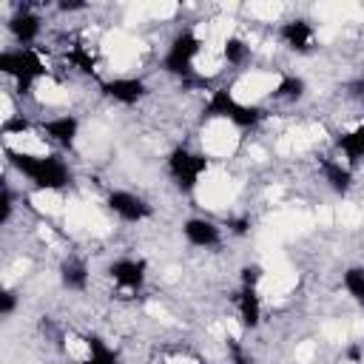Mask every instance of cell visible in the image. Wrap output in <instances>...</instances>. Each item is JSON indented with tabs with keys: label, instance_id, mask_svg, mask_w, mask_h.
<instances>
[{
	"label": "cell",
	"instance_id": "obj_15",
	"mask_svg": "<svg viewBox=\"0 0 364 364\" xmlns=\"http://www.w3.org/2000/svg\"><path fill=\"white\" fill-rule=\"evenodd\" d=\"M338 148L344 151L347 159H364V125L341 134L338 136Z\"/></svg>",
	"mask_w": 364,
	"mask_h": 364
},
{
	"label": "cell",
	"instance_id": "obj_18",
	"mask_svg": "<svg viewBox=\"0 0 364 364\" xmlns=\"http://www.w3.org/2000/svg\"><path fill=\"white\" fill-rule=\"evenodd\" d=\"M276 97L279 100H299V97H304V80L296 77V74L282 77L279 85H276Z\"/></svg>",
	"mask_w": 364,
	"mask_h": 364
},
{
	"label": "cell",
	"instance_id": "obj_1",
	"mask_svg": "<svg viewBox=\"0 0 364 364\" xmlns=\"http://www.w3.org/2000/svg\"><path fill=\"white\" fill-rule=\"evenodd\" d=\"M6 156L23 176H28L43 191H63L68 185V168L60 156H34L23 151H11V148L6 151Z\"/></svg>",
	"mask_w": 364,
	"mask_h": 364
},
{
	"label": "cell",
	"instance_id": "obj_21",
	"mask_svg": "<svg viewBox=\"0 0 364 364\" xmlns=\"http://www.w3.org/2000/svg\"><path fill=\"white\" fill-rule=\"evenodd\" d=\"M68 60H71V63H74V65H77L82 74H94V60H91V54H85L80 46L68 51Z\"/></svg>",
	"mask_w": 364,
	"mask_h": 364
},
{
	"label": "cell",
	"instance_id": "obj_9",
	"mask_svg": "<svg viewBox=\"0 0 364 364\" xmlns=\"http://www.w3.org/2000/svg\"><path fill=\"white\" fill-rule=\"evenodd\" d=\"M182 230H185V239L196 247H213L219 242V228L208 219H188Z\"/></svg>",
	"mask_w": 364,
	"mask_h": 364
},
{
	"label": "cell",
	"instance_id": "obj_7",
	"mask_svg": "<svg viewBox=\"0 0 364 364\" xmlns=\"http://www.w3.org/2000/svg\"><path fill=\"white\" fill-rule=\"evenodd\" d=\"M102 91H105V97H111V100H117L122 105H134L136 100H142L145 82L136 80V77H117L111 82H102Z\"/></svg>",
	"mask_w": 364,
	"mask_h": 364
},
{
	"label": "cell",
	"instance_id": "obj_10",
	"mask_svg": "<svg viewBox=\"0 0 364 364\" xmlns=\"http://www.w3.org/2000/svg\"><path fill=\"white\" fill-rule=\"evenodd\" d=\"M282 40L293 48V51H310L313 46V28L307 20H290L282 26Z\"/></svg>",
	"mask_w": 364,
	"mask_h": 364
},
{
	"label": "cell",
	"instance_id": "obj_24",
	"mask_svg": "<svg viewBox=\"0 0 364 364\" xmlns=\"http://www.w3.org/2000/svg\"><path fill=\"white\" fill-rule=\"evenodd\" d=\"M228 353H230L233 364H247V355L242 353V347H239V341H236V338H228Z\"/></svg>",
	"mask_w": 364,
	"mask_h": 364
},
{
	"label": "cell",
	"instance_id": "obj_25",
	"mask_svg": "<svg viewBox=\"0 0 364 364\" xmlns=\"http://www.w3.org/2000/svg\"><path fill=\"white\" fill-rule=\"evenodd\" d=\"M26 128H28L26 119H6L3 122V134H23Z\"/></svg>",
	"mask_w": 364,
	"mask_h": 364
},
{
	"label": "cell",
	"instance_id": "obj_27",
	"mask_svg": "<svg viewBox=\"0 0 364 364\" xmlns=\"http://www.w3.org/2000/svg\"><path fill=\"white\" fill-rule=\"evenodd\" d=\"M60 9H63V11H80V9H85V3H82V0H63Z\"/></svg>",
	"mask_w": 364,
	"mask_h": 364
},
{
	"label": "cell",
	"instance_id": "obj_16",
	"mask_svg": "<svg viewBox=\"0 0 364 364\" xmlns=\"http://www.w3.org/2000/svg\"><path fill=\"white\" fill-rule=\"evenodd\" d=\"M324 176H327L330 188H333L336 193H347V191H350L353 176H350V171H347L341 162H324Z\"/></svg>",
	"mask_w": 364,
	"mask_h": 364
},
{
	"label": "cell",
	"instance_id": "obj_23",
	"mask_svg": "<svg viewBox=\"0 0 364 364\" xmlns=\"http://www.w3.org/2000/svg\"><path fill=\"white\" fill-rule=\"evenodd\" d=\"M14 304H17L14 293L11 290H3V296H0V316H11L14 313Z\"/></svg>",
	"mask_w": 364,
	"mask_h": 364
},
{
	"label": "cell",
	"instance_id": "obj_20",
	"mask_svg": "<svg viewBox=\"0 0 364 364\" xmlns=\"http://www.w3.org/2000/svg\"><path fill=\"white\" fill-rule=\"evenodd\" d=\"M222 51H225V60H228V63H242V60L247 57V46H245L239 37H228Z\"/></svg>",
	"mask_w": 364,
	"mask_h": 364
},
{
	"label": "cell",
	"instance_id": "obj_17",
	"mask_svg": "<svg viewBox=\"0 0 364 364\" xmlns=\"http://www.w3.org/2000/svg\"><path fill=\"white\" fill-rule=\"evenodd\" d=\"M85 344H88V361L85 364H117V355L108 350V344L100 336H88Z\"/></svg>",
	"mask_w": 364,
	"mask_h": 364
},
{
	"label": "cell",
	"instance_id": "obj_11",
	"mask_svg": "<svg viewBox=\"0 0 364 364\" xmlns=\"http://www.w3.org/2000/svg\"><path fill=\"white\" fill-rule=\"evenodd\" d=\"M9 28H11V34L17 37V43L28 46V43H34L37 34H40V17L31 14V11H20V14H14V17L9 20Z\"/></svg>",
	"mask_w": 364,
	"mask_h": 364
},
{
	"label": "cell",
	"instance_id": "obj_22",
	"mask_svg": "<svg viewBox=\"0 0 364 364\" xmlns=\"http://www.w3.org/2000/svg\"><path fill=\"white\" fill-rule=\"evenodd\" d=\"M262 279V267L259 264H245L242 267V287H256Z\"/></svg>",
	"mask_w": 364,
	"mask_h": 364
},
{
	"label": "cell",
	"instance_id": "obj_14",
	"mask_svg": "<svg viewBox=\"0 0 364 364\" xmlns=\"http://www.w3.org/2000/svg\"><path fill=\"white\" fill-rule=\"evenodd\" d=\"M60 279H63V284L68 290H85V284H88V267H85V262H80V259L63 262Z\"/></svg>",
	"mask_w": 364,
	"mask_h": 364
},
{
	"label": "cell",
	"instance_id": "obj_26",
	"mask_svg": "<svg viewBox=\"0 0 364 364\" xmlns=\"http://www.w3.org/2000/svg\"><path fill=\"white\" fill-rule=\"evenodd\" d=\"M3 213H0V222H9V216H11V191H9V185H3Z\"/></svg>",
	"mask_w": 364,
	"mask_h": 364
},
{
	"label": "cell",
	"instance_id": "obj_19",
	"mask_svg": "<svg viewBox=\"0 0 364 364\" xmlns=\"http://www.w3.org/2000/svg\"><path fill=\"white\" fill-rule=\"evenodd\" d=\"M344 287L358 304H364V267H350L344 273Z\"/></svg>",
	"mask_w": 364,
	"mask_h": 364
},
{
	"label": "cell",
	"instance_id": "obj_29",
	"mask_svg": "<svg viewBox=\"0 0 364 364\" xmlns=\"http://www.w3.org/2000/svg\"><path fill=\"white\" fill-rule=\"evenodd\" d=\"M347 355H350L353 361H358V355H361V353H358V347H350V350H347Z\"/></svg>",
	"mask_w": 364,
	"mask_h": 364
},
{
	"label": "cell",
	"instance_id": "obj_13",
	"mask_svg": "<svg viewBox=\"0 0 364 364\" xmlns=\"http://www.w3.org/2000/svg\"><path fill=\"white\" fill-rule=\"evenodd\" d=\"M236 304H239V318H242V324H245V327H259L262 304H259V293H256V287H242Z\"/></svg>",
	"mask_w": 364,
	"mask_h": 364
},
{
	"label": "cell",
	"instance_id": "obj_28",
	"mask_svg": "<svg viewBox=\"0 0 364 364\" xmlns=\"http://www.w3.org/2000/svg\"><path fill=\"white\" fill-rule=\"evenodd\" d=\"M233 225V233H245L247 230V219H236V222H230Z\"/></svg>",
	"mask_w": 364,
	"mask_h": 364
},
{
	"label": "cell",
	"instance_id": "obj_5",
	"mask_svg": "<svg viewBox=\"0 0 364 364\" xmlns=\"http://www.w3.org/2000/svg\"><path fill=\"white\" fill-rule=\"evenodd\" d=\"M196 54H199V37L191 28L179 31L173 37L168 54H165V71H171L176 77H188L191 74V63H193Z\"/></svg>",
	"mask_w": 364,
	"mask_h": 364
},
{
	"label": "cell",
	"instance_id": "obj_4",
	"mask_svg": "<svg viewBox=\"0 0 364 364\" xmlns=\"http://www.w3.org/2000/svg\"><path fill=\"white\" fill-rule=\"evenodd\" d=\"M168 171H171V176L176 179V185L182 191H193L196 182H199V176L208 171V159L199 156V154H191L188 148L179 145L168 156Z\"/></svg>",
	"mask_w": 364,
	"mask_h": 364
},
{
	"label": "cell",
	"instance_id": "obj_8",
	"mask_svg": "<svg viewBox=\"0 0 364 364\" xmlns=\"http://www.w3.org/2000/svg\"><path fill=\"white\" fill-rule=\"evenodd\" d=\"M111 279L119 287H139L145 282V262H134V259H117L108 267Z\"/></svg>",
	"mask_w": 364,
	"mask_h": 364
},
{
	"label": "cell",
	"instance_id": "obj_2",
	"mask_svg": "<svg viewBox=\"0 0 364 364\" xmlns=\"http://www.w3.org/2000/svg\"><path fill=\"white\" fill-rule=\"evenodd\" d=\"M205 114H208V117H225V119H230V122L239 125V128H250V125H256V122L264 117V111H262L259 105H245V102H239L228 88H216V91L210 94V100H208V105H205Z\"/></svg>",
	"mask_w": 364,
	"mask_h": 364
},
{
	"label": "cell",
	"instance_id": "obj_3",
	"mask_svg": "<svg viewBox=\"0 0 364 364\" xmlns=\"http://www.w3.org/2000/svg\"><path fill=\"white\" fill-rule=\"evenodd\" d=\"M0 71L9 74V77H14L17 85H20V91H28L31 82L46 74V65H43V60H40L37 51L17 48V51H3L0 54Z\"/></svg>",
	"mask_w": 364,
	"mask_h": 364
},
{
	"label": "cell",
	"instance_id": "obj_6",
	"mask_svg": "<svg viewBox=\"0 0 364 364\" xmlns=\"http://www.w3.org/2000/svg\"><path fill=\"white\" fill-rule=\"evenodd\" d=\"M108 208L117 216H122L125 222H139V219H145L151 213V208L145 205V199H139V196H134L128 191H114L108 196Z\"/></svg>",
	"mask_w": 364,
	"mask_h": 364
},
{
	"label": "cell",
	"instance_id": "obj_12",
	"mask_svg": "<svg viewBox=\"0 0 364 364\" xmlns=\"http://www.w3.org/2000/svg\"><path fill=\"white\" fill-rule=\"evenodd\" d=\"M77 128H80V122L74 119V117H54V119H48L46 125H43V131L48 134V139H54V142H60V145H74V136H77Z\"/></svg>",
	"mask_w": 364,
	"mask_h": 364
}]
</instances>
